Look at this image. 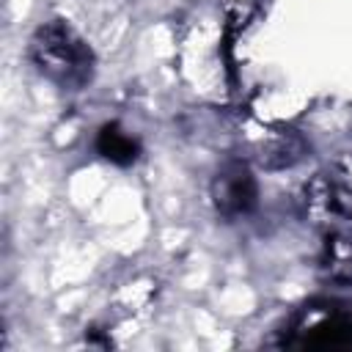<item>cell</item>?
Here are the masks:
<instances>
[{
    "label": "cell",
    "instance_id": "obj_1",
    "mask_svg": "<svg viewBox=\"0 0 352 352\" xmlns=\"http://www.w3.org/2000/svg\"><path fill=\"white\" fill-rule=\"evenodd\" d=\"M28 58L44 80L63 91H80L94 77L88 41L63 19H50L30 36Z\"/></svg>",
    "mask_w": 352,
    "mask_h": 352
},
{
    "label": "cell",
    "instance_id": "obj_2",
    "mask_svg": "<svg viewBox=\"0 0 352 352\" xmlns=\"http://www.w3.org/2000/svg\"><path fill=\"white\" fill-rule=\"evenodd\" d=\"M256 201H258V184H256L253 170L242 160H231L214 173L212 204H214L217 214L236 220V217L253 212Z\"/></svg>",
    "mask_w": 352,
    "mask_h": 352
},
{
    "label": "cell",
    "instance_id": "obj_3",
    "mask_svg": "<svg viewBox=\"0 0 352 352\" xmlns=\"http://www.w3.org/2000/svg\"><path fill=\"white\" fill-rule=\"evenodd\" d=\"M322 226V270L336 283H352V220L336 209L316 217Z\"/></svg>",
    "mask_w": 352,
    "mask_h": 352
},
{
    "label": "cell",
    "instance_id": "obj_4",
    "mask_svg": "<svg viewBox=\"0 0 352 352\" xmlns=\"http://www.w3.org/2000/svg\"><path fill=\"white\" fill-rule=\"evenodd\" d=\"M96 151H99L107 162L124 168V165H132V162L138 160L140 143H138V138L129 135L124 126H118V124H104V126L99 129V135H96Z\"/></svg>",
    "mask_w": 352,
    "mask_h": 352
},
{
    "label": "cell",
    "instance_id": "obj_5",
    "mask_svg": "<svg viewBox=\"0 0 352 352\" xmlns=\"http://www.w3.org/2000/svg\"><path fill=\"white\" fill-rule=\"evenodd\" d=\"M324 179H327V187H330V198H333L336 212L352 220V154L344 157V160H338Z\"/></svg>",
    "mask_w": 352,
    "mask_h": 352
}]
</instances>
